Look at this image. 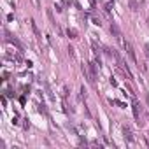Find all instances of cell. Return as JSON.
Returning a JSON list of instances; mask_svg holds the SVG:
<instances>
[{
	"label": "cell",
	"instance_id": "obj_2",
	"mask_svg": "<svg viewBox=\"0 0 149 149\" xmlns=\"http://www.w3.org/2000/svg\"><path fill=\"white\" fill-rule=\"evenodd\" d=\"M111 32H112V35H114L116 39H119V37H121V32H119V28H118V25H116L114 21L111 23Z\"/></svg>",
	"mask_w": 149,
	"mask_h": 149
},
{
	"label": "cell",
	"instance_id": "obj_3",
	"mask_svg": "<svg viewBox=\"0 0 149 149\" xmlns=\"http://www.w3.org/2000/svg\"><path fill=\"white\" fill-rule=\"evenodd\" d=\"M123 133H125V139L128 142H133V135H132V130L128 126H123Z\"/></svg>",
	"mask_w": 149,
	"mask_h": 149
},
{
	"label": "cell",
	"instance_id": "obj_6",
	"mask_svg": "<svg viewBox=\"0 0 149 149\" xmlns=\"http://www.w3.org/2000/svg\"><path fill=\"white\" fill-rule=\"evenodd\" d=\"M68 35L74 39V37H76V30H68Z\"/></svg>",
	"mask_w": 149,
	"mask_h": 149
},
{
	"label": "cell",
	"instance_id": "obj_1",
	"mask_svg": "<svg viewBox=\"0 0 149 149\" xmlns=\"http://www.w3.org/2000/svg\"><path fill=\"white\" fill-rule=\"evenodd\" d=\"M118 40H119V42L123 44V47H125V51L128 53V56L132 58V61H133V63H137V56H135V53H133V47H132V44H130L128 40H125V39H123V35H121V37H119Z\"/></svg>",
	"mask_w": 149,
	"mask_h": 149
},
{
	"label": "cell",
	"instance_id": "obj_4",
	"mask_svg": "<svg viewBox=\"0 0 149 149\" xmlns=\"http://www.w3.org/2000/svg\"><path fill=\"white\" fill-rule=\"evenodd\" d=\"M133 114H135V119L139 121V119H140V105H139L137 102L133 104ZM139 123H140V121H139Z\"/></svg>",
	"mask_w": 149,
	"mask_h": 149
},
{
	"label": "cell",
	"instance_id": "obj_5",
	"mask_svg": "<svg viewBox=\"0 0 149 149\" xmlns=\"http://www.w3.org/2000/svg\"><path fill=\"white\" fill-rule=\"evenodd\" d=\"M144 49H146V56L149 58V44H146V46H144Z\"/></svg>",
	"mask_w": 149,
	"mask_h": 149
}]
</instances>
